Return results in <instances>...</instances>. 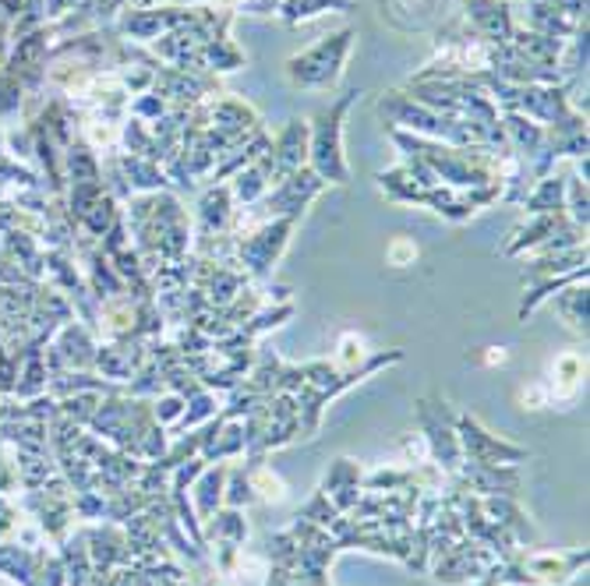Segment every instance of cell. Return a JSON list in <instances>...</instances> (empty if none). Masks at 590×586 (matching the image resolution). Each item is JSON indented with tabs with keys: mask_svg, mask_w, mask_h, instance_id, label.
Listing matches in <instances>:
<instances>
[{
	"mask_svg": "<svg viewBox=\"0 0 590 586\" xmlns=\"http://www.w3.org/2000/svg\"><path fill=\"white\" fill-rule=\"evenodd\" d=\"M357 95L360 92L350 89L344 100L333 103L312 124L308 163H312V173H318L322 181H333V184H347L350 181V166H347V155H344V121H347V110L357 103Z\"/></svg>",
	"mask_w": 590,
	"mask_h": 586,
	"instance_id": "6da1fadb",
	"label": "cell"
},
{
	"mask_svg": "<svg viewBox=\"0 0 590 586\" xmlns=\"http://www.w3.org/2000/svg\"><path fill=\"white\" fill-rule=\"evenodd\" d=\"M350 43H354V29H344L336 36H326L312 50L291 57V61H287L291 82L301 85V89H333L339 78H344Z\"/></svg>",
	"mask_w": 590,
	"mask_h": 586,
	"instance_id": "7a4b0ae2",
	"label": "cell"
},
{
	"mask_svg": "<svg viewBox=\"0 0 590 586\" xmlns=\"http://www.w3.org/2000/svg\"><path fill=\"white\" fill-rule=\"evenodd\" d=\"M294 226H297L294 216H279V220H265L252 233H244V238L234 241V265L247 280H265L283 251H287Z\"/></svg>",
	"mask_w": 590,
	"mask_h": 586,
	"instance_id": "3957f363",
	"label": "cell"
},
{
	"mask_svg": "<svg viewBox=\"0 0 590 586\" xmlns=\"http://www.w3.org/2000/svg\"><path fill=\"white\" fill-rule=\"evenodd\" d=\"M417 421H421V438L428 445V456L435 459V466L446 474L460 471L464 453H460V442H456V432H452L456 410H449L446 400H417Z\"/></svg>",
	"mask_w": 590,
	"mask_h": 586,
	"instance_id": "277c9868",
	"label": "cell"
},
{
	"mask_svg": "<svg viewBox=\"0 0 590 586\" xmlns=\"http://www.w3.org/2000/svg\"><path fill=\"white\" fill-rule=\"evenodd\" d=\"M452 432H456V442H460L464 463H478V466H517V463L527 459V448L495 438V435L485 432V427L474 421L470 414H456Z\"/></svg>",
	"mask_w": 590,
	"mask_h": 586,
	"instance_id": "5b68a950",
	"label": "cell"
},
{
	"mask_svg": "<svg viewBox=\"0 0 590 586\" xmlns=\"http://www.w3.org/2000/svg\"><path fill=\"white\" fill-rule=\"evenodd\" d=\"M467 18L478 29V39L491 47L512 43V11L506 0H467Z\"/></svg>",
	"mask_w": 590,
	"mask_h": 586,
	"instance_id": "8992f818",
	"label": "cell"
},
{
	"mask_svg": "<svg viewBox=\"0 0 590 586\" xmlns=\"http://www.w3.org/2000/svg\"><path fill=\"white\" fill-rule=\"evenodd\" d=\"M517 562L523 569L535 576L538 586H548V583H569L577 576L580 565H587V552H530V555H517Z\"/></svg>",
	"mask_w": 590,
	"mask_h": 586,
	"instance_id": "52a82bcc",
	"label": "cell"
},
{
	"mask_svg": "<svg viewBox=\"0 0 590 586\" xmlns=\"http://www.w3.org/2000/svg\"><path fill=\"white\" fill-rule=\"evenodd\" d=\"M234 199H231V188L216 184L202 194L199 202V238H220V233H231L234 223Z\"/></svg>",
	"mask_w": 590,
	"mask_h": 586,
	"instance_id": "ba28073f",
	"label": "cell"
},
{
	"mask_svg": "<svg viewBox=\"0 0 590 586\" xmlns=\"http://www.w3.org/2000/svg\"><path fill=\"white\" fill-rule=\"evenodd\" d=\"M583 371H587V361L580 354H573V350L562 354V357H556V364H551V382H545L548 385V400L551 403L573 400L580 382H583Z\"/></svg>",
	"mask_w": 590,
	"mask_h": 586,
	"instance_id": "9c48e42d",
	"label": "cell"
},
{
	"mask_svg": "<svg viewBox=\"0 0 590 586\" xmlns=\"http://www.w3.org/2000/svg\"><path fill=\"white\" fill-rule=\"evenodd\" d=\"M566 223H569L566 216H530L527 226H520L517 233H512V241L502 247V255L517 259V255H523V251H538L551 233H559Z\"/></svg>",
	"mask_w": 590,
	"mask_h": 586,
	"instance_id": "30bf717a",
	"label": "cell"
},
{
	"mask_svg": "<svg viewBox=\"0 0 590 586\" xmlns=\"http://www.w3.org/2000/svg\"><path fill=\"white\" fill-rule=\"evenodd\" d=\"M223 484H226V466H205V471L199 474V484H195V516L199 523L205 519H213L220 513V505H223Z\"/></svg>",
	"mask_w": 590,
	"mask_h": 586,
	"instance_id": "8fae6325",
	"label": "cell"
},
{
	"mask_svg": "<svg viewBox=\"0 0 590 586\" xmlns=\"http://www.w3.org/2000/svg\"><path fill=\"white\" fill-rule=\"evenodd\" d=\"M523 209L530 216H566V178H541L535 191H527Z\"/></svg>",
	"mask_w": 590,
	"mask_h": 586,
	"instance_id": "7c38bea8",
	"label": "cell"
},
{
	"mask_svg": "<svg viewBox=\"0 0 590 586\" xmlns=\"http://www.w3.org/2000/svg\"><path fill=\"white\" fill-rule=\"evenodd\" d=\"M551 307L559 311L569 329L587 336V280H577L562 286L559 293H551Z\"/></svg>",
	"mask_w": 590,
	"mask_h": 586,
	"instance_id": "4fadbf2b",
	"label": "cell"
},
{
	"mask_svg": "<svg viewBox=\"0 0 590 586\" xmlns=\"http://www.w3.org/2000/svg\"><path fill=\"white\" fill-rule=\"evenodd\" d=\"M354 8V0H283L279 11L283 18L294 26V22H308V18L322 14V11H347Z\"/></svg>",
	"mask_w": 590,
	"mask_h": 586,
	"instance_id": "5bb4252c",
	"label": "cell"
},
{
	"mask_svg": "<svg viewBox=\"0 0 590 586\" xmlns=\"http://www.w3.org/2000/svg\"><path fill=\"white\" fill-rule=\"evenodd\" d=\"M247 481H252V495L255 502H283L287 498V484L279 481V474H273L269 466H247Z\"/></svg>",
	"mask_w": 590,
	"mask_h": 586,
	"instance_id": "9a60e30c",
	"label": "cell"
},
{
	"mask_svg": "<svg viewBox=\"0 0 590 586\" xmlns=\"http://www.w3.org/2000/svg\"><path fill=\"white\" fill-rule=\"evenodd\" d=\"M368 361V346L365 336H357V332H344L336 343V354H333V367L344 375V371H357L360 364Z\"/></svg>",
	"mask_w": 590,
	"mask_h": 586,
	"instance_id": "2e32d148",
	"label": "cell"
},
{
	"mask_svg": "<svg viewBox=\"0 0 590 586\" xmlns=\"http://www.w3.org/2000/svg\"><path fill=\"white\" fill-rule=\"evenodd\" d=\"M252 481H247V466H231L226 471V484H223V505L226 509H244V505H252Z\"/></svg>",
	"mask_w": 590,
	"mask_h": 586,
	"instance_id": "e0dca14e",
	"label": "cell"
},
{
	"mask_svg": "<svg viewBox=\"0 0 590 586\" xmlns=\"http://www.w3.org/2000/svg\"><path fill=\"white\" fill-rule=\"evenodd\" d=\"M220 414V400H216V393L213 388H202V393H195L192 400H187V406H184V417H181V427H202L205 421H213Z\"/></svg>",
	"mask_w": 590,
	"mask_h": 586,
	"instance_id": "ac0fdd59",
	"label": "cell"
},
{
	"mask_svg": "<svg viewBox=\"0 0 590 586\" xmlns=\"http://www.w3.org/2000/svg\"><path fill=\"white\" fill-rule=\"evenodd\" d=\"M184 406L187 400L181 393H170V388H163L160 396H152L149 410H152V421H156L160 427H170V424H181L184 417Z\"/></svg>",
	"mask_w": 590,
	"mask_h": 586,
	"instance_id": "d6986e66",
	"label": "cell"
},
{
	"mask_svg": "<svg viewBox=\"0 0 590 586\" xmlns=\"http://www.w3.org/2000/svg\"><path fill=\"white\" fill-rule=\"evenodd\" d=\"M347 484H360V466L350 463V459H336L333 471L326 474V481H322L318 492H322V495H333V492H339V487H347Z\"/></svg>",
	"mask_w": 590,
	"mask_h": 586,
	"instance_id": "ffe728a7",
	"label": "cell"
},
{
	"mask_svg": "<svg viewBox=\"0 0 590 586\" xmlns=\"http://www.w3.org/2000/svg\"><path fill=\"white\" fill-rule=\"evenodd\" d=\"M386 262L393 269H410L417 262V244L410 238H393L386 247Z\"/></svg>",
	"mask_w": 590,
	"mask_h": 586,
	"instance_id": "44dd1931",
	"label": "cell"
},
{
	"mask_svg": "<svg viewBox=\"0 0 590 586\" xmlns=\"http://www.w3.org/2000/svg\"><path fill=\"white\" fill-rule=\"evenodd\" d=\"M372 492H399V487L410 484V471H378L365 481Z\"/></svg>",
	"mask_w": 590,
	"mask_h": 586,
	"instance_id": "7402d4cb",
	"label": "cell"
},
{
	"mask_svg": "<svg viewBox=\"0 0 590 586\" xmlns=\"http://www.w3.org/2000/svg\"><path fill=\"white\" fill-rule=\"evenodd\" d=\"M520 403H523L527 410L551 406V400H548V385H545V382H538V385H527V388H520Z\"/></svg>",
	"mask_w": 590,
	"mask_h": 586,
	"instance_id": "603a6c76",
	"label": "cell"
},
{
	"mask_svg": "<svg viewBox=\"0 0 590 586\" xmlns=\"http://www.w3.org/2000/svg\"><path fill=\"white\" fill-rule=\"evenodd\" d=\"M506 357H509V354H506V346H488V350H485V364H488V367L506 364Z\"/></svg>",
	"mask_w": 590,
	"mask_h": 586,
	"instance_id": "cb8c5ba5",
	"label": "cell"
},
{
	"mask_svg": "<svg viewBox=\"0 0 590 586\" xmlns=\"http://www.w3.org/2000/svg\"><path fill=\"white\" fill-rule=\"evenodd\" d=\"M220 586H234V583H220Z\"/></svg>",
	"mask_w": 590,
	"mask_h": 586,
	"instance_id": "d4e9b609",
	"label": "cell"
}]
</instances>
